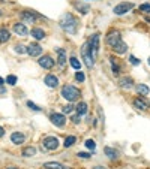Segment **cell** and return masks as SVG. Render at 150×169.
I'll list each match as a JSON object with an SVG mask.
<instances>
[{"label":"cell","mask_w":150,"mask_h":169,"mask_svg":"<svg viewBox=\"0 0 150 169\" xmlns=\"http://www.w3.org/2000/svg\"><path fill=\"white\" fill-rule=\"evenodd\" d=\"M77 25H78L77 20H75L71 14H65L63 17L60 18V27L63 30H66L68 33L74 35L75 32H77Z\"/></svg>","instance_id":"1"},{"label":"cell","mask_w":150,"mask_h":169,"mask_svg":"<svg viewBox=\"0 0 150 169\" xmlns=\"http://www.w3.org/2000/svg\"><path fill=\"white\" fill-rule=\"evenodd\" d=\"M62 96L69 102H74L80 97V90L75 88L74 85H65V87H62Z\"/></svg>","instance_id":"2"},{"label":"cell","mask_w":150,"mask_h":169,"mask_svg":"<svg viewBox=\"0 0 150 169\" xmlns=\"http://www.w3.org/2000/svg\"><path fill=\"white\" fill-rule=\"evenodd\" d=\"M81 56L87 64V68H93V64H95V57L92 54V49L89 46V44H84L83 48H81Z\"/></svg>","instance_id":"3"},{"label":"cell","mask_w":150,"mask_h":169,"mask_svg":"<svg viewBox=\"0 0 150 169\" xmlns=\"http://www.w3.org/2000/svg\"><path fill=\"white\" fill-rule=\"evenodd\" d=\"M42 144H44V147H45L47 150L53 151V150H57V147H59V139H57L56 136H47V138L42 141Z\"/></svg>","instance_id":"4"},{"label":"cell","mask_w":150,"mask_h":169,"mask_svg":"<svg viewBox=\"0 0 150 169\" xmlns=\"http://www.w3.org/2000/svg\"><path fill=\"white\" fill-rule=\"evenodd\" d=\"M122 42V36H120V33L119 32H111V33H108V36H107V44L111 46V48H114L117 44H120Z\"/></svg>","instance_id":"5"},{"label":"cell","mask_w":150,"mask_h":169,"mask_svg":"<svg viewBox=\"0 0 150 169\" xmlns=\"http://www.w3.org/2000/svg\"><path fill=\"white\" fill-rule=\"evenodd\" d=\"M134 8V3H126V2H123V3H119L117 6H114V14L116 15H123V14H126V12H129L131 9Z\"/></svg>","instance_id":"6"},{"label":"cell","mask_w":150,"mask_h":169,"mask_svg":"<svg viewBox=\"0 0 150 169\" xmlns=\"http://www.w3.org/2000/svg\"><path fill=\"white\" fill-rule=\"evenodd\" d=\"M51 123L54 124V126H57V127H63L65 124H66V117L63 115V114H57V112H54V114H51Z\"/></svg>","instance_id":"7"},{"label":"cell","mask_w":150,"mask_h":169,"mask_svg":"<svg viewBox=\"0 0 150 169\" xmlns=\"http://www.w3.org/2000/svg\"><path fill=\"white\" fill-rule=\"evenodd\" d=\"M89 46H90V49H92L93 57L96 58V56H98V53H99V35H93V36L90 37Z\"/></svg>","instance_id":"8"},{"label":"cell","mask_w":150,"mask_h":169,"mask_svg":"<svg viewBox=\"0 0 150 169\" xmlns=\"http://www.w3.org/2000/svg\"><path fill=\"white\" fill-rule=\"evenodd\" d=\"M42 53V46L41 45H38V44H30L27 46V54L30 57H38V56H41Z\"/></svg>","instance_id":"9"},{"label":"cell","mask_w":150,"mask_h":169,"mask_svg":"<svg viewBox=\"0 0 150 169\" xmlns=\"http://www.w3.org/2000/svg\"><path fill=\"white\" fill-rule=\"evenodd\" d=\"M39 64L44 68V69H51L54 66V60L50 57V56H44L39 58Z\"/></svg>","instance_id":"10"},{"label":"cell","mask_w":150,"mask_h":169,"mask_svg":"<svg viewBox=\"0 0 150 169\" xmlns=\"http://www.w3.org/2000/svg\"><path fill=\"white\" fill-rule=\"evenodd\" d=\"M134 106H135L137 109H140V111H146V109L149 108V103H147V100H146L144 97H137V99L134 100Z\"/></svg>","instance_id":"11"},{"label":"cell","mask_w":150,"mask_h":169,"mask_svg":"<svg viewBox=\"0 0 150 169\" xmlns=\"http://www.w3.org/2000/svg\"><path fill=\"white\" fill-rule=\"evenodd\" d=\"M56 53H57L59 66H60V68H63V66H65V63H66V51H65L63 48H57V49H56Z\"/></svg>","instance_id":"12"},{"label":"cell","mask_w":150,"mask_h":169,"mask_svg":"<svg viewBox=\"0 0 150 169\" xmlns=\"http://www.w3.org/2000/svg\"><path fill=\"white\" fill-rule=\"evenodd\" d=\"M44 81H45V84H47L50 88H56V87L59 85V78L54 76V75H47Z\"/></svg>","instance_id":"13"},{"label":"cell","mask_w":150,"mask_h":169,"mask_svg":"<svg viewBox=\"0 0 150 169\" xmlns=\"http://www.w3.org/2000/svg\"><path fill=\"white\" fill-rule=\"evenodd\" d=\"M14 32L18 35V36H27V33H29V30H27V27L24 24H21V23H17V24H14Z\"/></svg>","instance_id":"14"},{"label":"cell","mask_w":150,"mask_h":169,"mask_svg":"<svg viewBox=\"0 0 150 169\" xmlns=\"http://www.w3.org/2000/svg\"><path fill=\"white\" fill-rule=\"evenodd\" d=\"M24 139H26V136H24L23 133H20V132H14L11 135V141L14 142V144H23Z\"/></svg>","instance_id":"15"},{"label":"cell","mask_w":150,"mask_h":169,"mask_svg":"<svg viewBox=\"0 0 150 169\" xmlns=\"http://www.w3.org/2000/svg\"><path fill=\"white\" fill-rule=\"evenodd\" d=\"M137 93L138 94H141V96H147L149 93H150V88L146 85V84H137Z\"/></svg>","instance_id":"16"},{"label":"cell","mask_w":150,"mask_h":169,"mask_svg":"<svg viewBox=\"0 0 150 169\" xmlns=\"http://www.w3.org/2000/svg\"><path fill=\"white\" fill-rule=\"evenodd\" d=\"M32 36H33L35 39H38V41H41V39L45 37V32H44L42 29H39V27H35V29L32 30Z\"/></svg>","instance_id":"17"},{"label":"cell","mask_w":150,"mask_h":169,"mask_svg":"<svg viewBox=\"0 0 150 169\" xmlns=\"http://www.w3.org/2000/svg\"><path fill=\"white\" fill-rule=\"evenodd\" d=\"M44 168H45V169H68L66 166L60 165V163H57V162H48V163L44 165Z\"/></svg>","instance_id":"18"},{"label":"cell","mask_w":150,"mask_h":169,"mask_svg":"<svg viewBox=\"0 0 150 169\" xmlns=\"http://www.w3.org/2000/svg\"><path fill=\"white\" fill-rule=\"evenodd\" d=\"M112 49H114L117 54H125V53H126V49H128V45L122 41L120 44H117V45H116L114 48H112Z\"/></svg>","instance_id":"19"},{"label":"cell","mask_w":150,"mask_h":169,"mask_svg":"<svg viewBox=\"0 0 150 169\" xmlns=\"http://www.w3.org/2000/svg\"><path fill=\"white\" fill-rule=\"evenodd\" d=\"M23 18H24V21L33 24L35 20H36V15L33 14V12H27V11H26V12H23Z\"/></svg>","instance_id":"20"},{"label":"cell","mask_w":150,"mask_h":169,"mask_svg":"<svg viewBox=\"0 0 150 169\" xmlns=\"http://www.w3.org/2000/svg\"><path fill=\"white\" fill-rule=\"evenodd\" d=\"M75 109H77V114L78 115H84L86 112H87V103H84V102H80L77 106H75Z\"/></svg>","instance_id":"21"},{"label":"cell","mask_w":150,"mask_h":169,"mask_svg":"<svg viewBox=\"0 0 150 169\" xmlns=\"http://www.w3.org/2000/svg\"><path fill=\"white\" fill-rule=\"evenodd\" d=\"M36 154V148H33V147H26L23 150V156L24 157H33V156Z\"/></svg>","instance_id":"22"},{"label":"cell","mask_w":150,"mask_h":169,"mask_svg":"<svg viewBox=\"0 0 150 169\" xmlns=\"http://www.w3.org/2000/svg\"><path fill=\"white\" fill-rule=\"evenodd\" d=\"M9 37H11V35H9V32L6 29H0V42H2V44L8 42Z\"/></svg>","instance_id":"23"},{"label":"cell","mask_w":150,"mask_h":169,"mask_svg":"<svg viewBox=\"0 0 150 169\" xmlns=\"http://www.w3.org/2000/svg\"><path fill=\"white\" fill-rule=\"evenodd\" d=\"M132 84H134V81L131 78H122L120 80V87H123V88H131Z\"/></svg>","instance_id":"24"},{"label":"cell","mask_w":150,"mask_h":169,"mask_svg":"<svg viewBox=\"0 0 150 169\" xmlns=\"http://www.w3.org/2000/svg\"><path fill=\"white\" fill-rule=\"evenodd\" d=\"M104 151H105V154L108 156L110 159H117V151H116V150H112L111 147H105Z\"/></svg>","instance_id":"25"},{"label":"cell","mask_w":150,"mask_h":169,"mask_svg":"<svg viewBox=\"0 0 150 169\" xmlns=\"http://www.w3.org/2000/svg\"><path fill=\"white\" fill-rule=\"evenodd\" d=\"M75 141H77V138H75V136H68V138H65L63 145H65L66 148H69V147H72V145L75 144Z\"/></svg>","instance_id":"26"},{"label":"cell","mask_w":150,"mask_h":169,"mask_svg":"<svg viewBox=\"0 0 150 169\" xmlns=\"http://www.w3.org/2000/svg\"><path fill=\"white\" fill-rule=\"evenodd\" d=\"M71 66L74 68V69H77V70H80V68H81V63H80V60L77 58V57H71Z\"/></svg>","instance_id":"27"},{"label":"cell","mask_w":150,"mask_h":169,"mask_svg":"<svg viewBox=\"0 0 150 169\" xmlns=\"http://www.w3.org/2000/svg\"><path fill=\"white\" fill-rule=\"evenodd\" d=\"M116 58H111V68H112V72H114V75H119L120 73V69H119V64L114 61Z\"/></svg>","instance_id":"28"},{"label":"cell","mask_w":150,"mask_h":169,"mask_svg":"<svg viewBox=\"0 0 150 169\" xmlns=\"http://www.w3.org/2000/svg\"><path fill=\"white\" fill-rule=\"evenodd\" d=\"M75 6H77V8L81 11V14H87V12H89V6H86V5H81V3H75Z\"/></svg>","instance_id":"29"},{"label":"cell","mask_w":150,"mask_h":169,"mask_svg":"<svg viewBox=\"0 0 150 169\" xmlns=\"http://www.w3.org/2000/svg\"><path fill=\"white\" fill-rule=\"evenodd\" d=\"M6 82H8L9 85H15V84H17V76H14V75H9V76L6 78Z\"/></svg>","instance_id":"30"},{"label":"cell","mask_w":150,"mask_h":169,"mask_svg":"<svg viewBox=\"0 0 150 169\" xmlns=\"http://www.w3.org/2000/svg\"><path fill=\"white\" fill-rule=\"evenodd\" d=\"M86 147L89 148V150H95V147H96L95 141H93V139H87V141H86Z\"/></svg>","instance_id":"31"},{"label":"cell","mask_w":150,"mask_h":169,"mask_svg":"<svg viewBox=\"0 0 150 169\" xmlns=\"http://www.w3.org/2000/svg\"><path fill=\"white\" fill-rule=\"evenodd\" d=\"M140 11L149 14V12H150V3H143V5H140Z\"/></svg>","instance_id":"32"},{"label":"cell","mask_w":150,"mask_h":169,"mask_svg":"<svg viewBox=\"0 0 150 169\" xmlns=\"http://www.w3.org/2000/svg\"><path fill=\"white\" fill-rule=\"evenodd\" d=\"M15 51H17V53L18 54H23V53H27V49L26 48H24V45H15Z\"/></svg>","instance_id":"33"},{"label":"cell","mask_w":150,"mask_h":169,"mask_svg":"<svg viewBox=\"0 0 150 169\" xmlns=\"http://www.w3.org/2000/svg\"><path fill=\"white\" fill-rule=\"evenodd\" d=\"M75 80L80 81V82H83V81L86 80V76H84V73H83V72H77V73H75Z\"/></svg>","instance_id":"34"},{"label":"cell","mask_w":150,"mask_h":169,"mask_svg":"<svg viewBox=\"0 0 150 169\" xmlns=\"http://www.w3.org/2000/svg\"><path fill=\"white\" fill-rule=\"evenodd\" d=\"M27 106H29L30 109H33V111H41V108L38 106V105H35V103H33V102H30V100L27 102Z\"/></svg>","instance_id":"35"},{"label":"cell","mask_w":150,"mask_h":169,"mask_svg":"<svg viewBox=\"0 0 150 169\" xmlns=\"http://www.w3.org/2000/svg\"><path fill=\"white\" fill-rule=\"evenodd\" d=\"M74 108H75V106H72V105H66V106H63V114H69V112H72Z\"/></svg>","instance_id":"36"},{"label":"cell","mask_w":150,"mask_h":169,"mask_svg":"<svg viewBox=\"0 0 150 169\" xmlns=\"http://www.w3.org/2000/svg\"><path fill=\"white\" fill-rule=\"evenodd\" d=\"M129 61H131V64H134V66H137V64H140V60L137 58V57H134V56H131V57H129Z\"/></svg>","instance_id":"37"},{"label":"cell","mask_w":150,"mask_h":169,"mask_svg":"<svg viewBox=\"0 0 150 169\" xmlns=\"http://www.w3.org/2000/svg\"><path fill=\"white\" fill-rule=\"evenodd\" d=\"M78 157H81V159H90L92 156L89 153H78Z\"/></svg>","instance_id":"38"},{"label":"cell","mask_w":150,"mask_h":169,"mask_svg":"<svg viewBox=\"0 0 150 169\" xmlns=\"http://www.w3.org/2000/svg\"><path fill=\"white\" fill-rule=\"evenodd\" d=\"M71 120H72V123H74V124H78V123L81 121V120H80V115H74Z\"/></svg>","instance_id":"39"},{"label":"cell","mask_w":150,"mask_h":169,"mask_svg":"<svg viewBox=\"0 0 150 169\" xmlns=\"http://www.w3.org/2000/svg\"><path fill=\"white\" fill-rule=\"evenodd\" d=\"M6 90H5V87H3V84H0V93H5Z\"/></svg>","instance_id":"40"},{"label":"cell","mask_w":150,"mask_h":169,"mask_svg":"<svg viewBox=\"0 0 150 169\" xmlns=\"http://www.w3.org/2000/svg\"><path fill=\"white\" fill-rule=\"evenodd\" d=\"M3 133H5V130H3V127H0V138L3 136Z\"/></svg>","instance_id":"41"},{"label":"cell","mask_w":150,"mask_h":169,"mask_svg":"<svg viewBox=\"0 0 150 169\" xmlns=\"http://www.w3.org/2000/svg\"><path fill=\"white\" fill-rule=\"evenodd\" d=\"M95 169H105V168H102V166H95Z\"/></svg>","instance_id":"42"},{"label":"cell","mask_w":150,"mask_h":169,"mask_svg":"<svg viewBox=\"0 0 150 169\" xmlns=\"http://www.w3.org/2000/svg\"><path fill=\"white\" fill-rule=\"evenodd\" d=\"M0 84H5V80H3V78H0Z\"/></svg>","instance_id":"43"},{"label":"cell","mask_w":150,"mask_h":169,"mask_svg":"<svg viewBox=\"0 0 150 169\" xmlns=\"http://www.w3.org/2000/svg\"><path fill=\"white\" fill-rule=\"evenodd\" d=\"M8 169H18V168H14V166H11V168H8Z\"/></svg>","instance_id":"44"},{"label":"cell","mask_w":150,"mask_h":169,"mask_svg":"<svg viewBox=\"0 0 150 169\" xmlns=\"http://www.w3.org/2000/svg\"><path fill=\"white\" fill-rule=\"evenodd\" d=\"M149 64H150V57H149Z\"/></svg>","instance_id":"45"},{"label":"cell","mask_w":150,"mask_h":169,"mask_svg":"<svg viewBox=\"0 0 150 169\" xmlns=\"http://www.w3.org/2000/svg\"><path fill=\"white\" fill-rule=\"evenodd\" d=\"M0 15H2V12H0Z\"/></svg>","instance_id":"46"}]
</instances>
